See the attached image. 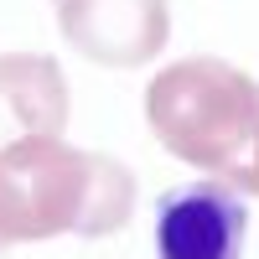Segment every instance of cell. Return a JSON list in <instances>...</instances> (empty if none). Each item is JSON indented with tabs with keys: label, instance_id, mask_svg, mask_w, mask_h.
<instances>
[{
	"label": "cell",
	"instance_id": "obj_1",
	"mask_svg": "<svg viewBox=\"0 0 259 259\" xmlns=\"http://www.w3.org/2000/svg\"><path fill=\"white\" fill-rule=\"evenodd\" d=\"M145 114L171 156L259 192V83L249 73L218 57H187L150 83Z\"/></svg>",
	"mask_w": 259,
	"mask_h": 259
},
{
	"label": "cell",
	"instance_id": "obj_2",
	"mask_svg": "<svg viewBox=\"0 0 259 259\" xmlns=\"http://www.w3.org/2000/svg\"><path fill=\"white\" fill-rule=\"evenodd\" d=\"M130 218V177L109 156H78L52 135L0 150V239H47L57 228L109 233Z\"/></svg>",
	"mask_w": 259,
	"mask_h": 259
},
{
	"label": "cell",
	"instance_id": "obj_3",
	"mask_svg": "<svg viewBox=\"0 0 259 259\" xmlns=\"http://www.w3.org/2000/svg\"><path fill=\"white\" fill-rule=\"evenodd\" d=\"M249 207L218 182L171 187L156 202V259H244Z\"/></svg>",
	"mask_w": 259,
	"mask_h": 259
},
{
	"label": "cell",
	"instance_id": "obj_4",
	"mask_svg": "<svg viewBox=\"0 0 259 259\" xmlns=\"http://www.w3.org/2000/svg\"><path fill=\"white\" fill-rule=\"evenodd\" d=\"M62 31L83 57L130 68L166 41V6L161 0H62Z\"/></svg>",
	"mask_w": 259,
	"mask_h": 259
},
{
	"label": "cell",
	"instance_id": "obj_5",
	"mask_svg": "<svg viewBox=\"0 0 259 259\" xmlns=\"http://www.w3.org/2000/svg\"><path fill=\"white\" fill-rule=\"evenodd\" d=\"M68 119V89L52 68V57H0V150L52 135Z\"/></svg>",
	"mask_w": 259,
	"mask_h": 259
}]
</instances>
